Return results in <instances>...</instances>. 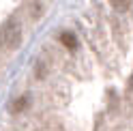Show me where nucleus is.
Here are the masks:
<instances>
[{"instance_id":"nucleus-2","label":"nucleus","mask_w":133,"mask_h":131,"mask_svg":"<svg viewBox=\"0 0 133 131\" xmlns=\"http://www.w3.org/2000/svg\"><path fill=\"white\" fill-rule=\"evenodd\" d=\"M60 43L66 47V50H75V47H77V39L73 37L71 32H62V35H60Z\"/></svg>"},{"instance_id":"nucleus-4","label":"nucleus","mask_w":133,"mask_h":131,"mask_svg":"<svg viewBox=\"0 0 133 131\" xmlns=\"http://www.w3.org/2000/svg\"><path fill=\"white\" fill-rule=\"evenodd\" d=\"M112 2H114V6H116L118 11H124V9L129 6V0H112Z\"/></svg>"},{"instance_id":"nucleus-1","label":"nucleus","mask_w":133,"mask_h":131,"mask_svg":"<svg viewBox=\"0 0 133 131\" xmlns=\"http://www.w3.org/2000/svg\"><path fill=\"white\" fill-rule=\"evenodd\" d=\"M0 41H2V45L9 47V50L15 47V45H17V41H19V26L15 22H9L2 28V37H0Z\"/></svg>"},{"instance_id":"nucleus-3","label":"nucleus","mask_w":133,"mask_h":131,"mask_svg":"<svg viewBox=\"0 0 133 131\" xmlns=\"http://www.w3.org/2000/svg\"><path fill=\"white\" fill-rule=\"evenodd\" d=\"M26 105H28V99H26V97H22V99H17V101L13 103V112H22Z\"/></svg>"}]
</instances>
